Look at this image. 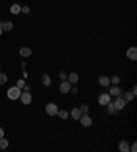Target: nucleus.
<instances>
[{
  "instance_id": "17",
  "label": "nucleus",
  "mask_w": 137,
  "mask_h": 152,
  "mask_svg": "<svg viewBox=\"0 0 137 152\" xmlns=\"http://www.w3.org/2000/svg\"><path fill=\"white\" fill-rule=\"evenodd\" d=\"M42 84L45 86H49L51 85V77L48 74H42Z\"/></svg>"
},
{
  "instance_id": "23",
  "label": "nucleus",
  "mask_w": 137,
  "mask_h": 152,
  "mask_svg": "<svg viewBox=\"0 0 137 152\" xmlns=\"http://www.w3.org/2000/svg\"><path fill=\"white\" fill-rule=\"evenodd\" d=\"M7 82V75L4 73H0V85H3Z\"/></svg>"
},
{
  "instance_id": "19",
  "label": "nucleus",
  "mask_w": 137,
  "mask_h": 152,
  "mask_svg": "<svg viewBox=\"0 0 137 152\" xmlns=\"http://www.w3.org/2000/svg\"><path fill=\"white\" fill-rule=\"evenodd\" d=\"M119 82H121V78L118 75H112L110 78V84H112V85H119Z\"/></svg>"
},
{
  "instance_id": "9",
  "label": "nucleus",
  "mask_w": 137,
  "mask_h": 152,
  "mask_svg": "<svg viewBox=\"0 0 137 152\" xmlns=\"http://www.w3.org/2000/svg\"><path fill=\"white\" fill-rule=\"evenodd\" d=\"M108 94H110V96H114V97H118V96H121L122 94V92H121V89L118 88V85H114L112 88H110Z\"/></svg>"
},
{
  "instance_id": "28",
  "label": "nucleus",
  "mask_w": 137,
  "mask_h": 152,
  "mask_svg": "<svg viewBox=\"0 0 137 152\" xmlns=\"http://www.w3.org/2000/svg\"><path fill=\"white\" fill-rule=\"evenodd\" d=\"M130 151H132V152H136V151H137V145H136V142H133V145L130 147Z\"/></svg>"
},
{
  "instance_id": "15",
  "label": "nucleus",
  "mask_w": 137,
  "mask_h": 152,
  "mask_svg": "<svg viewBox=\"0 0 137 152\" xmlns=\"http://www.w3.org/2000/svg\"><path fill=\"white\" fill-rule=\"evenodd\" d=\"M67 79H68V82L70 84H77L78 82V74L77 73H71V74H68L67 75Z\"/></svg>"
},
{
  "instance_id": "16",
  "label": "nucleus",
  "mask_w": 137,
  "mask_h": 152,
  "mask_svg": "<svg viewBox=\"0 0 137 152\" xmlns=\"http://www.w3.org/2000/svg\"><path fill=\"white\" fill-rule=\"evenodd\" d=\"M10 11H11V14L16 15V14H19V12H21V5H19V4H12V5H11V8H10Z\"/></svg>"
},
{
  "instance_id": "3",
  "label": "nucleus",
  "mask_w": 137,
  "mask_h": 152,
  "mask_svg": "<svg viewBox=\"0 0 137 152\" xmlns=\"http://www.w3.org/2000/svg\"><path fill=\"white\" fill-rule=\"evenodd\" d=\"M112 103H114V107H115L116 111H122L125 108V104H126V101H125L123 97H121V96H118L115 99V101H112Z\"/></svg>"
},
{
  "instance_id": "7",
  "label": "nucleus",
  "mask_w": 137,
  "mask_h": 152,
  "mask_svg": "<svg viewBox=\"0 0 137 152\" xmlns=\"http://www.w3.org/2000/svg\"><path fill=\"white\" fill-rule=\"evenodd\" d=\"M70 86H71V84L68 81H62L60 85H59V92L60 93H67V92H70Z\"/></svg>"
},
{
  "instance_id": "4",
  "label": "nucleus",
  "mask_w": 137,
  "mask_h": 152,
  "mask_svg": "<svg viewBox=\"0 0 137 152\" xmlns=\"http://www.w3.org/2000/svg\"><path fill=\"white\" fill-rule=\"evenodd\" d=\"M79 123L84 126V127H89L92 125V118L88 114H82V115L79 116Z\"/></svg>"
},
{
  "instance_id": "25",
  "label": "nucleus",
  "mask_w": 137,
  "mask_h": 152,
  "mask_svg": "<svg viewBox=\"0 0 137 152\" xmlns=\"http://www.w3.org/2000/svg\"><path fill=\"white\" fill-rule=\"evenodd\" d=\"M25 85H26V84H25V79H18V82H16V86H18V88H21V89H22Z\"/></svg>"
},
{
  "instance_id": "13",
  "label": "nucleus",
  "mask_w": 137,
  "mask_h": 152,
  "mask_svg": "<svg viewBox=\"0 0 137 152\" xmlns=\"http://www.w3.org/2000/svg\"><path fill=\"white\" fill-rule=\"evenodd\" d=\"M19 55L21 56H23V58H27V56H30L32 55V49L27 47H22L21 49H19Z\"/></svg>"
},
{
  "instance_id": "1",
  "label": "nucleus",
  "mask_w": 137,
  "mask_h": 152,
  "mask_svg": "<svg viewBox=\"0 0 137 152\" xmlns=\"http://www.w3.org/2000/svg\"><path fill=\"white\" fill-rule=\"evenodd\" d=\"M21 88H18V86H11V88H8V90H7V97L10 100H16L19 99V96H21Z\"/></svg>"
},
{
  "instance_id": "8",
  "label": "nucleus",
  "mask_w": 137,
  "mask_h": 152,
  "mask_svg": "<svg viewBox=\"0 0 137 152\" xmlns=\"http://www.w3.org/2000/svg\"><path fill=\"white\" fill-rule=\"evenodd\" d=\"M126 56H127L129 59H132V60H136V59H137V48H136V47L127 48Z\"/></svg>"
},
{
  "instance_id": "2",
  "label": "nucleus",
  "mask_w": 137,
  "mask_h": 152,
  "mask_svg": "<svg viewBox=\"0 0 137 152\" xmlns=\"http://www.w3.org/2000/svg\"><path fill=\"white\" fill-rule=\"evenodd\" d=\"M58 111H59V108L55 103H48V104L45 105V112H47L49 116L58 115Z\"/></svg>"
},
{
  "instance_id": "30",
  "label": "nucleus",
  "mask_w": 137,
  "mask_h": 152,
  "mask_svg": "<svg viewBox=\"0 0 137 152\" xmlns=\"http://www.w3.org/2000/svg\"><path fill=\"white\" fill-rule=\"evenodd\" d=\"M70 90H71L73 93H77V88H75V86H70Z\"/></svg>"
},
{
  "instance_id": "31",
  "label": "nucleus",
  "mask_w": 137,
  "mask_h": 152,
  "mask_svg": "<svg viewBox=\"0 0 137 152\" xmlns=\"http://www.w3.org/2000/svg\"><path fill=\"white\" fill-rule=\"evenodd\" d=\"M136 88H137V86H136V85H134V86H133V90H132V93L134 94V96H136V94H137V89H136Z\"/></svg>"
},
{
  "instance_id": "32",
  "label": "nucleus",
  "mask_w": 137,
  "mask_h": 152,
  "mask_svg": "<svg viewBox=\"0 0 137 152\" xmlns=\"http://www.w3.org/2000/svg\"><path fill=\"white\" fill-rule=\"evenodd\" d=\"M1 137H4V130L0 127V138H1Z\"/></svg>"
},
{
  "instance_id": "21",
  "label": "nucleus",
  "mask_w": 137,
  "mask_h": 152,
  "mask_svg": "<svg viewBox=\"0 0 137 152\" xmlns=\"http://www.w3.org/2000/svg\"><path fill=\"white\" fill-rule=\"evenodd\" d=\"M58 115L62 118V119H67L68 116H70V114H68L67 111H64V110H59L58 111Z\"/></svg>"
},
{
  "instance_id": "5",
  "label": "nucleus",
  "mask_w": 137,
  "mask_h": 152,
  "mask_svg": "<svg viewBox=\"0 0 137 152\" xmlns=\"http://www.w3.org/2000/svg\"><path fill=\"white\" fill-rule=\"evenodd\" d=\"M19 99L23 104H30L32 103V94H30V92H22Z\"/></svg>"
},
{
  "instance_id": "33",
  "label": "nucleus",
  "mask_w": 137,
  "mask_h": 152,
  "mask_svg": "<svg viewBox=\"0 0 137 152\" xmlns=\"http://www.w3.org/2000/svg\"><path fill=\"white\" fill-rule=\"evenodd\" d=\"M3 34V27H1V25H0V36Z\"/></svg>"
},
{
  "instance_id": "12",
  "label": "nucleus",
  "mask_w": 137,
  "mask_h": 152,
  "mask_svg": "<svg viewBox=\"0 0 137 152\" xmlns=\"http://www.w3.org/2000/svg\"><path fill=\"white\" fill-rule=\"evenodd\" d=\"M99 84H100L101 86L107 88V86H110V78L105 77V75H100V77H99Z\"/></svg>"
},
{
  "instance_id": "6",
  "label": "nucleus",
  "mask_w": 137,
  "mask_h": 152,
  "mask_svg": "<svg viewBox=\"0 0 137 152\" xmlns=\"http://www.w3.org/2000/svg\"><path fill=\"white\" fill-rule=\"evenodd\" d=\"M97 101H99V104L100 105H107V103H110L111 101V96L108 93H101L100 96H99Z\"/></svg>"
},
{
  "instance_id": "11",
  "label": "nucleus",
  "mask_w": 137,
  "mask_h": 152,
  "mask_svg": "<svg viewBox=\"0 0 137 152\" xmlns=\"http://www.w3.org/2000/svg\"><path fill=\"white\" fill-rule=\"evenodd\" d=\"M70 115H71L73 119H79V116L82 115V112H81V110H79L78 107H74L73 110H71V112H70Z\"/></svg>"
},
{
  "instance_id": "22",
  "label": "nucleus",
  "mask_w": 137,
  "mask_h": 152,
  "mask_svg": "<svg viewBox=\"0 0 137 152\" xmlns=\"http://www.w3.org/2000/svg\"><path fill=\"white\" fill-rule=\"evenodd\" d=\"M7 147H8V141L5 140L4 137H1L0 138V149H5Z\"/></svg>"
},
{
  "instance_id": "10",
  "label": "nucleus",
  "mask_w": 137,
  "mask_h": 152,
  "mask_svg": "<svg viewBox=\"0 0 137 152\" xmlns=\"http://www.w3.org/2000/svg\"><path fill=\"white\" fill-rule=\"evenodd\" d=\"M1 25V27H3V31H11L12 29H14V23L12 22H1L0 23Z\"/></svg>"
},
{
  "instance_id": "14",
  "label": "nucleus",
  "mask_w": 137,
  "mask_h": 152,
  "mask_svg": "<svg viewBox=\"0 0 137 152\" xmlns=\"http://www.w3.org/2000/svg\"><path fill=\"white\" fill-rule=\"evenodd\" d=\"M119 151L121 152H129L130 151V145L127 141H121L119 142Z\"/></svg>"
},
{
  "instance_id": "29",
  "label": "nucleus",
  "mask_w": 137,
  "mask_h": 152,
  "mask_svg": "<svg viewBox=\"0 0 137 152\" xmlns=\"http://www.w3.org/2000/svg\"><path fill=\"white\" fill-rule=\"evenodd\" d=\"M23 89H25V92H30V85H25Z\"/></svg>"
},
{
  "instance_id": "18",
  "label": "nucleus",
  "mask_w": 137,
  "mask_h": 152,
  "mask_svg": "<svg viewBox=\"0 0 137 152\" xmlns=\"http://www.w3.org/2000/svg\"><path fill=\"white\" fill-rule=\"evenodd\" d=\"M107 111H108V114H115L116 110L115 107H114V103L110 101V103H107Z\"/></svg>"
},
{
  "instance_id": "24",
  "label": "nucleus",
  "mask_w": 137,
  "mask_h": 152,
  "mask_svg": "<svg viewBox=\"0 0 137 152\" xmlns=\"http://www.w3.org/2000/svg\"><path fill=\"white\" fill-rule=\"evenodd\" d=\"M79 110H81V112H82V114H88V110H89V107H88L86 104H82L81 107H79Z\"/></svg>"
},
{
  "instance_id": "27",
  "label": "nucleus",
  "mask_w": 137,
  "mask_h": 152,
  "mask_svg": "<svg viewBox=\"0 0 137 152\" xmlns=\"http://www.w3.org/2000/svg\"><path fill=\"white\" fill-rule=\"evenodd\" d=\"M21 12H23V14H29V12H30V8H29L27 5H25V7H21Z\"/></svg>"
},
{
  "instance_id": "26",
  "label": "nucleus",
  "mask_w": 137,
  "mask_h": 152,
  "mask_svg": "<svg viewBox=\"0 0 137 152\" xmlns=\"http://www.w3.org/2000/svg\"><path fill=\"white\" fill-rule=\"evenodd\" d=\"M59 78L62 79V81H66V79H67V74L64 73V71H60V73H59Z\"/></svg>"
},
{
  "instance_id": "20",
  "label": "nucleus",
  "mask_w": 137,
  "mask_h": 152,
  "mask_svg": "<svg viewBox=\"0 0 137 152\" xmlns=\"http://www.w3.org/2000/svg\"><path fill=\"white\" fill-rule=\"evenodd\" d=\"M134 97H136V96H134L132 92H126V93H125V96H123V100H125V101H132Z\"/></svg>"
}]
</instances>
